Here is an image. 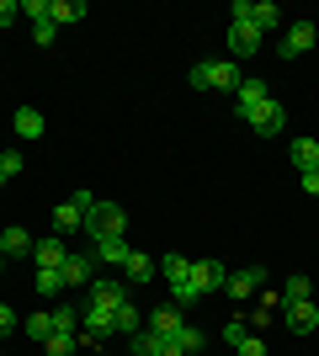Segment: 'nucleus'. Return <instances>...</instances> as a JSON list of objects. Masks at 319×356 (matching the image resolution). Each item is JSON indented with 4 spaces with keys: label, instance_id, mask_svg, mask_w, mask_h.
I'll list each match as a JSON object with an SVG mask.
<instances>
[{
    "label": "nucleus",
    "instance_id": "nucleus-25",
    "mask_svg": "<svg viewBox=\"0 0 319 356\" xmlns=\"http://www.w3.org/2000/svg\"><path fill=\"white\" fill-rule=\"evenodd\" d=\"M197 298H202V287L192 282V277H186V282H170V303H176V309H192Z\"/></svg>",
    "mask_w": 319,
    "mask_h": 356
},
{
    "label": "nucleus",
    "instance_id": "nucleus-34",
    "mask_svg": "<svg viewBox=\"0 0 319 356\" xmlns=\"http://www.w3.org/2000/svg\"><path fill=\"white\" fill-rule=\"evenodd\" d=\"M48 6L54 0H22V16H32V27H38V22H48Z\"/></svg>",
    "mask_w": 319,
    "mask_h": 356
},
{
    "label": "nucleus",
    "instance_id": "nucleus-36",
    "mask_svg": "<svg viewBox=\"0 0 319 356\" xmlns=\"http://www.w3.org/2000/svg\"><path fill=\"white\" fill-rule=\"evenodd\" d=\"M245 335H250V330H245V319H229V325H224V341H229V346L245 341Z\"/></svg>",
    "mask_w": 319,
    "mask_h": 356
},
{
    "label": "nucleus",
    "instance_id": "nucleus-18",
    "mask_svg": "<svg viewBox=\"0 0 319 356\" xmlns=\"http://www.w3.org/2000/svg\"><path fill=\"white\" fill-rule=\"evenodd\" d=\"M11 128H16V138H27V144H32V138H43V134H48L43 112H32V106H22V112H16V118H11Z\"/></svg>",
    "mask_w": 319,
    "mask_h": 356
},
{
    "label": "nucleus",
    "instance_id": "nucleus-23",
    "mask_svg": "<svg viewBox=\"0 0 319 356\" xmlns=\"http://www.w3.org/2000/svg\"><path fill=\"white\" fill-rule=\"evenodd\" d=\"M154 271H160L165 282H186V277H192V261H186V255H160Z\"/></svg>",
    "mask_w": 319,
    "mask_h": 356
},
{
    "label": "nucleus",
    "instance_id": "nucleus-4",
    "mask_svg": "<svg viewBox=\"0 0 319 356\" xmlns=\"http://www.w3.org/2000/svg\"><path fill=\"white\" fill-rule=\"evenodd\" d=\"M59 277H64V287H80V293H85V287L96 282V255L91 250H69L64 266H59Z\"/></svg>",
    "mask_w": 319,
    "mask_h": 356
},
{
    "label": "nucleus",
    "instance_id": "nucleus-9",
    "mask_svg": "<svg viewBox=\"0 0 319 356\" xmlns=\"http://www.w3.org/2000/svg\"><path fill=\"white\" fill-rule=\"evenodd\" d=\"M64 255H69V245H64V234H43L38 245H32V266L38 271H59Z\"/></svg>",
    "mask_w": 319,
    "mask_h": 356
},
{
    "label": "nucleus",
    "instance_id": "nucleus-24",
    "mask_svg": "<svg viewBox=\"0 0 319 356\" xmlns=\"http://www.w3.org/2000/svg\"><path fill=\"white\" fill-rule=\"evenodd\" d=\"M0 234H6V255H32V245H38V239H32L22 223H6Z\"/></svg>",
    "mask_w": 319,
    "mask_h": 356
},
{
    "label": "nucleus",
    "instance_id": "nucleus-10",
    "mask_svg": "<svg viewBox=\"0 0 319 356\" xmlns=\"http://www.w3.org/2000/svg\"><path fill=\"white\" fill-rule=\"evenodd\" d=\"M261 48V27L256 22H229V59H250Z\"/></svg>",
    "mask_w": 319,
    "mask_h": 356
},
{
    "label": "nucleus",
    "instance_id": "nucleus-37",
    "mask_svg": "<svg viewBox=\"0 0 319 356\" xmlns=\"http://www.w3.org/2000/svg\"><path fill=\"white\" fill-rule=\"evenodd\" d=\"M298 181H304L309 197H319V165H314V170H298Z\"/></svg>",
    "mask_w": 319,
    "mask_h": 356
},
{
    "label": "nucleus",
    "instance_id": "nucleus-32",
    "mask_svg": "<svg viewBox=\"0 0 319 356\" xmlns=\"http://www.w3.org/2000/svg\"><path fill=\"white\" fill-rule=\"evenodd\" d=\"M128 351H133V356H154V335H149V330L128 335Z\"/></svg>",
    "mask_w": 319,
    "mask_h": 356
},
{
    "label": "nucleus",
    "instance_id": "nucleus-31",
    "mask_svg": "<svg viewBox=\"0 0 319 356\" xmlns=\"http://www.w3.org/2000/svg\"><path fill=\"white\" fill-rule=\"evenodd\" d=\"M27 335H32V341H48V335H54V319H48V314H32V319H27Z\"/></svg>",
    "mask_w": 319,
    "mask_h": 356
},
{
    "label": "nucleus",
    "instance_id": "nucleus-29",
    "mask_svg": "<svg viewBox=\"0 0 319 356\" xmlns=\"http://www.w3.org/2000/svg\"><path fill=\"white\" fill-rule=\"evenodd\" d=\"M234 356H266V341H261L256 330H250L245 341H234Z\"/></svg>",
    "mask_w": 319,
    "mask_h": 356
},
{
    "label": "nucleus",
    "instance_id": "nucleus-11",
    "mask_svg": "<svg viewBox=\"0 0 319 356\" xmlns=\"http://www.w3.org/2000/svg\"><path fill=\"white\" fill-rule=\"evenodd\" d=\"M192 282L202 287V298L224 293V287H229V266H224V261H192Z\"/></svg>",
    "mask_w": 319,
    "mask_h": 356
},
{
    "label": "nucleus",
    "instance_id": "nucleus-5",
    "mask_svg": "<svg viewBox=\"0 0 319 356\" xmlns=\"http://www.w3.org/2000/svg\"><path fill=\"white\" fill-rule=\"evenodd\" d=\"M266 102H272L266 80H256V74H250V80H240V90H234V112H240V122H250Z\"/></svg>",
    "mask_w": 319,
    "mask_h": 356
},
{
    "label": "nucleus",
    "instance_id": "nucleus-30",
    "mask_svg": "<svg viewBox=\"0 0 319 356\" xmlns=\"http://www.w3.org/2000/svg\"><path fill=\"white\" fill-rule=\"evenodd\" d=\"M22 165H27V160H22V149H6V154H0V176H6V181L22 176Z\"/></svg>",
    "mask_w": 319,
    "mask_h": 356
},
{
    "label": "nucleus",
    "instance_id": "nucleus-33",
    "mask_svg": "<svg viewBox=\"0 0 319 356\" xmlns=\"http://www.w3.org/2000/svg\"><path fill=\"white\" fill-rule=\"evenodd\" d=\"M309 298V277H288V293H282V303H304Z\"/></svg>",
    "mask_w": 319,
    "mask_h": 356
},
{
    "label": "nucleus",
    "instance_id": "nucleus-3",
    "mask_svg": "<svg viewBox=\"0 0 319 356\" xmlns=\"http://www.w3.org/2000/svg\"><path fill=\"white\" fill-rule=\"evenodd\" d=\"M96 208V197L91 192H75L69 197V202H59V208H54V234H75V229H85V213Z\"/></svg>",
    "mask_w": 319,
    "mask_h": 356
},
{
    "label": "nucleus",
    "instance_id": "nucleus-2",
    "mask_svg": "<svg viewBox=\"0 0 319 356\" xmlns=\"http://www.w3.org/2000/svg\"><path fill=\"white\" fill-rule=\"evenodd\" d=\"M85 234L91 239H122L128 234V213H122L117 202H96V208L85 213Z\"/></svg>",
    "mask_w": 319,
    "mask_h": 356
},
{
    "label": "nucleus",
    "instance_id": "nucleus-35",
    "mask_svg": "<svg viewBox=\"0 0 319 356\" xmlns=\"http://www.w3.org/2000/svg\"><path fill=\"white\" fill-rule=\"evenodd\" d=\"M16 16H22V0H0V27H11Z\"/></svg>",
    "mask_w": 319,
    "mask_h": 356
},
{
    "label": "nucleus",
    "instance_id": "nucleus-40",
    "mask_svg": "<svg viewBox=\"0 0 319 356\" xmlns=\"http://www.w3.org/2000/svg\"><path fill=\"white\" fill-rule=\"evenodd\" d=\"M0 192H6V176H0Z\"/></svg>",
    "mask_w": 319,
    "mask_h": 356
},
{
    "label": "nucleus",
    "instance_id": "nucleus-21",
    "mask_svg": "<svg viewBox=\"0 0 319 356\" xmlns=\"http://www.w3.org/2000/svg\"><path fill=\"white\" fill-rule=\"evenodd\" d=\"M80 16H85V0H54V6H48V22H54V27H69Z\"/></svg>",
    "mask_w": 319,
    "mask_h": 356
},
{
    "label": "nucleus",
    "instance_id": "nucleus-22",
    "mask_svg": "<svg viewBox=\"0 0 319 356\" xmlns=\"http://www.w3.org/2000/svg\"><path fill=\"white\" fill-rule=\"evenodd\" d=\"M250 22H256V27H261V38H266V32H272V27H282L288 16H282V6H272V0H256V11H250Z\"/></svg>",
    "mask_w": 319,
    "mask_h": 356
},
{
    "label": "nucleus",
    "instance_id": "nucleus-39",
    "mask_svg": "<svg viewBox=\"0 0 319 356\" xmlns=\"http://www.w3.org/2000/svg\"><path fill=\"white\" fill-rule=\"evenodd\" d=\"M54 32H59V27H54V22H38V27H32V38H38V43L48 48V43H54Z\"/></svg>",
    "mask_w": 319,
    "mask_h": 356
},
{
    "label": "nucleus",
    "instance_id": "nucleus-14",
    "mask_svg": "<svg viewBox=\"0 0 319 356\" xmlns=\"http://www.w3.org/2000/svg\"><path fill=\"white\" fill-rule=\"evenodd\" d=\"M181 325H186V309H176V303H160V309H149V335H176Z\"/></svg>",
    "mask_w": 319,
    "mask_h": 356
},
{
    "label": "nucleus",
    "instance_id": "nucleus-28",
    "mask_svg": "<svg viewBox=\"0 0 319 356\" xmlns=\"http://www.w3.org/2000/svg\"><path fill=\"white\" fill-rule=\"evenodd\" d=\"M75 341H80V335H48L43 356H75Z\"/></svg>",
    "mask_w": 319,
    "mask_h": 356
},
{
    "label": "nucleus",
    "instance_id": "nucleus-1",
    "mask_svg": "<svg viewBox=\"0 0 319 356\" xmlns=\"http://www.w3.org/2000/svg\"><path fill=\"white\" fill-rule=\"evenodd\" d=\"M192 86L197 90H240V59H213V64H197L192 70Z\"/></svg>",
    "mask_w": 319,
    "mask_h": 356
},
{
    "label": "nucleus",
    "instance_id": "nucleus-12",
    "mask_svg": "<svg viewBox=\"0 0 319 356\" xmlns=\"http://www.w3.org/2000/svg\"><path fill=\"white\" fill-rule=\"evenodd\" d=\"M261 287H266V271H261V266H250V271H229V287H224V293L245 303V298H256Z\"/></svg>",
    "mask_w": 319,
    "mask_h": 356
},
{
    "label": "nucleus",
    "instance_id": "nucleus-19",
    "mask_svg": "<svg viewBox=\"0 0 319 356\" xmlns=\"http://www.w3.org/2000/svg\"><path fill=\"white\" fill-rule=\"evenodd\" d=\"M48 319H54V335H80V303H54Z\"/></svg>",
    "mask_w": 319,
    "mask_h": 356
},
{
    "label": "nucleus",
    "instance_id": "nucleus-6",
    "mask_svg": "<svg viewBox=\"0 0 319 356\" xmlns=\"http://www.w3.org/2000/svg\"><path fill=\"white\" fill-rule=\"evenodd\" d=\"M80 303H101V309H117V303H128V282H122V277H96V282L80 293Z\"/></svg>",
    "mask_w": 319,
    "mask_h": 356
},
{
    "label": "nucleus",
    "instance_id": "nucleus-20",
    "mask_svg": "<svg viewBox=\"0 0 319 356\" xmlns=\"http://www.w3.org/2000/svg\"><path fill=\"white\" fill-rule=\"evenodd\" d=\"M288 154H293V165H298V170H314V165H319V138H293Z\"/></svg>",
    "mask_w": 319,
    "mask_h": 356
},
{
    "label": "nucleus",
    "instance_id": "nucleus-27",
    "mask_svg": "<svg viewBox=\"0 0 319 356\" xmlns=\"http://www.w3.org/2000/svg\"><path fill=\"white\" fill-rule=\"evenodd\" d=\"M32 287H38L43 298H59V293H64V277H59V271H38V277H32Z\"/></svg>",
    "mask_w": 319,
    "mask_h": 356
},
{
    "label": "nucleus",
    "instance_id": "nucleus-17",
    "mask_svg": "<svg viewBox=\"0 0 319 356\" xmlns=\"http://www.w3.org/2000/svg\"><path fill=\"white\" fill-rule=\"evenodd\" d=\"M112 330H117L122 341H128V335H138V330H144V314L133 309V298H128V303H117V309H112Z\"/></svg>",
    "mask_w": 319,
    "mask_h": 356
},
{
    "label": "nucleus",
    "instance_id": "nucleus-8",
    "mask_svg": "<svg viewBox=\"0 0 319 356\" xmlns=\"http://www.w3.org/2000/svg\"><path fill=\"white\" fill-rule=\"evenodd\" d=\"M314 38H319V27H314V22H293V27L282 32L277 54H282V59H298V54H309V48H314Z\"/></svg>",
    "mask_w": 319,
    "mask_h": 356
},
{
    "label": "nucleus",
    "instance_id": "nucleus-7",
    "mask_svg": "<svg viewBox=\"0 0 319 356\" xmlns=\"http://www.w3.org/2000/svg\"><path fill=\"white\" fill-rule=\"evenodd\" d=\"M250 128H256L261 138H282L288 134V102H266L256 118H250Z\"/></svg>",
    "mask_w": 319,
    "mask_h": 356
},
{
    "label": "nucleus",
    "instance_id": "nucleus-13",
    "mask_svg": "<svg viewBox=\"0 0 319 356\" xmlns=\"http://www.w3.org/2000/svg\"><path fill=\"white\" fill-rule=\"evenodd\" d=\"M282 309H288V330H293V335H314V330H319L314 298H304V303H282Z\"/></svg>",
    "mask_w": 319,
    "mask_h": 356
},
{
    "label": "nucleus",
    "instance_id": "nucleus-15",
    "mask_svg": "<svg viewBox=\"0 0 319 356\" xmlns=\"http://www.w3.org/2000/svg\"><path fill=\"white\" fill-rule=\"evenodd\" d=\"M91 255H96V266H117V271H122L133 250H128V239H96Z\"/></svg>",
    "mask_w": 319,
    "mask_h": 356
},
{
    "label": "nucleus",
    "instance_id": "nucleus-38",
    "mask_svg": "<svg viewBox=\"0 0 319 356\" xmlns=\"http://www.w3.org/2000/svg\"><path fill=\"white\" fill-rule=\"evenodd\" d=\"M16 325H22V319H16V309H11V303H0V335H6V330H16Z\"/></svg>",
    "mask_w": 319,
    "mask_h": 356
},
{
    "label": "nucleus",
    "instance_id": "nucleus-16",
    "mask_svg": "<svg viewBox=\"0 0 319 356\" xmlns=\"http://www.w3.org/2000/svg\"><path fill=\"white\" fill-rule=\"evenodd\" d=\"M122 282H128V287H138V282H154V255L133 250V255H128V266H122Z\"/></svg>",
    "mask_w": 319,
    "mask_h": 356
},
{
    "label": "nucleus",
    "instance_id": "nucleus-26",
    "mask_svg": "<svg viewBox=\"0 0 319 356\" xmlns=\"http://www.w3.org/2000/svg\"><path fill=\"white\" fill-rule=\"evenodd\" d=\"M176 346H181V356H197L202 346H208V335H202V330H192V325H181V330H176Z\"/></svg>",
    "mask_w": 319,
    "mask_h": 356
}]
</instances>
